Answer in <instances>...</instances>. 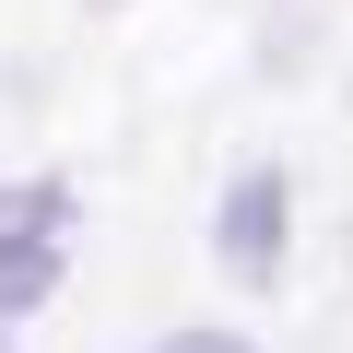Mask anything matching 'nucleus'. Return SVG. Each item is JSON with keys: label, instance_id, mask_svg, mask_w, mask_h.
I'll return each mask as SVG.
<instances>
[{"label": "nucleus", "instance_id": "obj_1", "mask_svg": "<svg viewBox=\"0 0 353 353\" xmlns=\"http://www.w3.org/2000/svg\"><path fill=\"white\" fill-rule=\"evenodd\" d=\"M212 248H224V271H236V283H271V271H283V165H248L236 189H224Z\"/></svg>", "mask_w": 353, "mask_h": 353}, {"label": "nucleus", "instance_id": "obj_2", "mask_svg": "<svg viewBox=\"0 0 353 353\" xmlns=\"http://www.w3.org/2000/svg\"><path fill=\"white\" fill-rule=\"evenodd\" d=\"M59 294V236L48 224H0V318H24Z\"/></svg>", "mask_w": 353, "mask_h": 353}, {"label": "nucleus", "instance_id": "obj_3", "mask_svg": "<svg viewBox=\"0 0 353 353\" xmlns=\"http://www.w3.org/2000/svg\"><path fill=\"white\" fill-rule=\"evenodd\" d=\"M153 353H248L236 330H176V341H153Z\"/></svg>", "mask_w": 353, "mask_h": 353}, {"label": "nucleus", "instance_id": "obj_4", "mask_svg": "<svg viewBox=\"0 0 353 353\" xmlns=\"http://www.w3.org/2000/svg\"><path fill=\"white\" fill-rule=\"evenodd\" d=\"M94 12H106V0H94Z\"/></svg>", "mask_w": 353, "mask_h": 353}]
</instances>
